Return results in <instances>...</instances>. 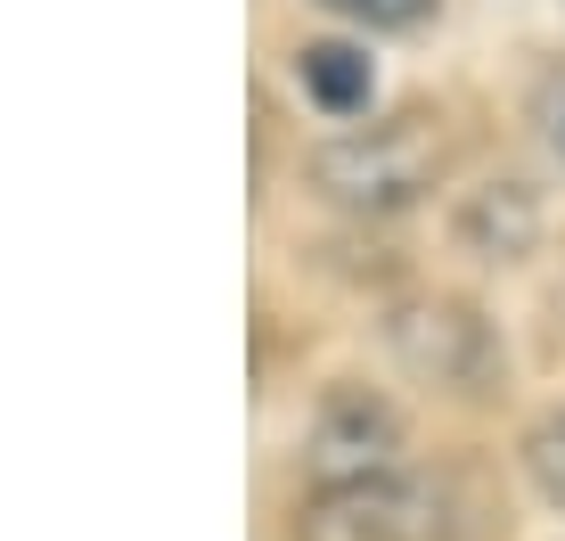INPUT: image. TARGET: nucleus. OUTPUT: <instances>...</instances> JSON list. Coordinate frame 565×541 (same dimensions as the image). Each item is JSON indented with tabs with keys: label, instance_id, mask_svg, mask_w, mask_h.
<instances>
[{
	"label": "nucleus",
	"instance_id": "nucleus-7",
	"mask_svg": "<svg viewBox=\"0 0 565 541\" xmlns=\"http://www.w3.org/2000/svg\"><path fill=\"white\" fill-rule=\"evenodd\" d=\"M524 468H533V485L550 492V500H565V411L533 427V443H524Z\"/></svg>",
	"mask_w": 565,
	"mask_h": 541
},
{
	"label": "nucleus",
	"instance_id": "nucleus-3",
	"mask_svg": "<svg viewBox=\"0 0 565 541\" xmlns=\"http://www.w3.org/2000/svg\"><path fill=\"white\" fill-rule=\"evenodd\" d=\"M394 411H385L377 394H361V385H344V394H328V411L311 418V468H320V485H361V476H394Z\"/></svg>",
	"mask_w": 565,
	"mask_h": 541
},
{
	"label": "nucleus",
	"instance_id": "nucleus-8",
	"mask_svg": "<svg viewBox=\"0 0 565 541\" xmlns=\"http://www.w3.org/2000/svg\"><path fill=\"white\" fill-rule=\"evenodd\" d=\"M541 131H550V148L565 157V74H550V83H541Z\"/></svg>",
	"mask_w": 565,
	"mask_h": 541
},
{
	"label": "nucleus",
	"instance_id": "nucleus-4",
	"mask_svg": "<svg viewBox=\"0 0 565 541\" xmlns=\"http://www.w3.org/2000/svg\"><path fill=\"white\" fill-rule=\"evenodd\" d=\"M394 353L411 361V370L443 378V385H476L492 370V328H483L467 304H402L394 312Z\"/></svg>",
	"mask_w": 565,
	"mask_h": 541
},
{
	"label": "nucleus",
	"instance_id": "nucleus-1",
	"mask_svg": "<svg viewBox=\"0 0 565 541\" xmlns=\"http://www.w3.org/2000/svg\"><path fill=\"white\" fill-rule=\"evenodd\" d=\"M320 189L337 205H361V214H394L411 205L426 181L443 172V131L435 115H394V124H369V131H344L337 148H320Z\"/></svg>",
	"mask_w": 565,
	"mask_h": 541
},
{
	"label": "nucleus",
	"instance_id": "nucleus-6",
	"mask_svg": "<svg viewBox=\"0 0 565 541\" xmlns=\"http://www.w3.org/2000/svg\"><path fill=\"white\" fill-rule=\"evenodd\" d=\"M320 9L353 17V25H369V33H402V25H426L435 0H320Z\"/></svg>",
	"mask_w": 565,
	"mask_h": 541
},
{
	"label": "nucleus",
	"instance_id": "nucleus-2",
	"mask_svg": "<svg viewBox=\"0 0 565 541\" xmlns=\"http://www.w3.org/2000/svg\"><path fill=\"white\" fill-rule=\"evenodd\" d=\"M451 485L426 476H361V485H320L296 517V541H459L451 533Z\"/></svg>",
	"mask_w": 565,
	"mask_h": 541
},
{
	"label": "nucleus",
	"instance_id": "nucleus-5",
	"mask_svg": "<svg viewBox=\"0 0 565 541\" xmlns=\"http://www.w3.org/2000/svg\"><path fill=\"white\" fill-rule=\"evenodd\" d=\"M296 91L320 115H361L369 99H377V74H369V57L361 50H344V42H303L296 50Z\"/></svg>",
	"mask_w": 565,
	"mask_h": 541
}]
</instances>
